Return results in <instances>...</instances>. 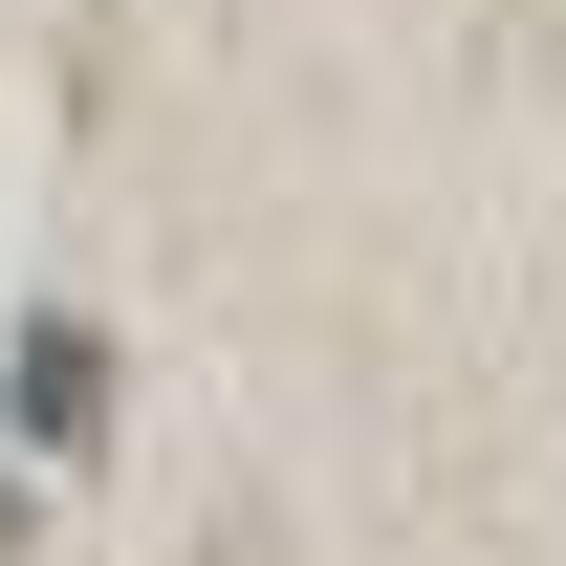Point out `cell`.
Instances as JSON below:
<instances>
[{"mask_svg": "<svg viewBox=\"0 0 566 566\" xmlns=\"http://www.w3.org/2000/svg\"><path fill=\"white\" fill-rule=\"evenodd\" d=\"M22 436H109V349H87V327L22 349Z\"/></svg>", "mask_w": 566, "mask_h": 566, "instance_id": "1", "label": "cell"}]
</instances>
